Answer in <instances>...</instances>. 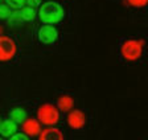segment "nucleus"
I'll use <instances>...</instances> for the list:
<instances>
[{
    "label": "nucleus",
    "mask_w": 148,
    "mask_h": 140,
    "mask_svg": "<svg viewBox=\"0 0 148 140\" xmlns=\"http://www.w3.org/2000/svg\"><path fill=\"white\" fill-rule=\"evenodd\" d=\"M0 140H4V139H3V137H0Z\"/></svg>",
    "instance_id": "obj_19"
},
{
    "label": "nucleus",
    "mask_w": 148,
    "mask_h": 140,
    "mask_svg": "<svg viewBox=\"0 0 148 140\" xmlns=\"http://www.w3.org/2000/svg\"><path fill=\"white\" fill-rule=\"evenodd\" d=\"M127 3L134 8H143L148 5V0H127Z\"/></svg>",
    "instance_id": "obj_16"
},
{
    "label": "nucleus",
    "mask_w": 148,
    "mask_h": 140,
    "mask_svg": "<svg viewBox=\"0 0 148 140\" xmlns=\"http://www.w3.org/2000/svg\"><path fill=\"white\" fill-rule=\"evenodd\" d=\"M9 119H12L16 123H24L27 119V111L21 107H16L9 112Z\"/></svg>",
    "instance_id": "obj_11"
},
{
    "label": "nucleus",
    "mask_w": 148,
    "mask_h": 140,
    "mask_svg": "<svg viewBox=\"0 0 148 140\" xmlns=\"http://www.w3.org/2000/svg\"><path fill=\"white\" fill-rule=\"evenodd\" d=\"M21 15H20V12H12V15L8 17V24L9 25H18L21 24Z\"/></svg>",
    "instance_id": "obj_13"
},
{
    "label": "nucleus",
    "mask_w": 148,
    "mask_h": 140,
    "mask_svg": "<svg viewBox=\"0 0 148 140\" xmlns=\"http://www.w3.org/2000/svg\"><path fill=\"white\" fill-rule=\"evenodd\" d=\"M37 119L45 126H54L60 120V110L52 103H44L37 110Z\"/></svg>",
    "instance_id": "obj_3"
},
{
    "label": "nucleus",
    "mask_w": 148,
    "mask_h": 140,
    "mask_svg": "<svg viewBox=\"0 0 148 140\" xmlns=\"http://www.w3.org/2000/svg\"><path fill=\"white\" fill-rule=\"evenodd\" d=\"M17 48L13 38L9 36H0V61L7 62L16 56Z\"/></svg>",
    "instance_id": "obj_4"
},
{
    "label": "nucleus",
    "mask_w": 148,
    "mask_h": 140,
    "mask_svg": "<svg viewBox=\"0 0 148 140\" xmlns=\"http://www.w3.org/2000/svg\"><path fill=\"white\" fill-rule=\"evenodd\" d=\"M143 48H144L143 40H136V38L124 40L120 45V56L123 59L130 61V62L138 61L143 56Z\"/></svg>",
    "instance_id": "obj_2"
},
{
    "label": "nucleus",
    "mask_w": 148,
    "mask_h": 140,
    "mask_svg": "<svg viewBox=\"0 0 148 140\" xmlns=\"http://www.w3.org/2000/svg\"><path fill=\"white\" fill-rule=\"evenodd\" d=\"M74 106V99L68 95V94H65V95H61L57 100V107H58L60 111H70Z\"/></svg>",
    "instance_id": "obj_10"
},
{
    "label": "nucleus",
    "mask_w": 148,
    "mask_h": 140,
    "mask_svg": "<svg viewBox=\"0 0 148 140\" xmlns=\"http://www.w3.org/2000/svg\"><path fill=\"white\" fill-rule=\"evenodd\" d=\"M20 15H21V19L24 20V21H32V20L36 17L37 11H36V8H33V7L24 5L21 8V11H20Z\"/></svg>",
    "instance_id": "obj_12"
},
{
    "label": "nucleus",
    "mask_w": 148,
    "mask_h": 140,
    "mask_svg": "<svg viewBox=\"0 0 148 140\" xmlns=\"http://www.w3.org/2000/svg\"><path fill=\"white\" fill-rule=\"evenodd\" d=\"M0 1H1V0H0Z\"/></svg>",
    "instance_id": "obj_21"
},
{
    "label": "nucleus",
    "mask_w": 148,
    "mask_h": 140,
    "mask_svg": "<svg viewBox=\"0 0 148 140\" xmlns=\"http://www.w3.org/2000/svg\"><path fill=\"white\" fill-rule=\"evenodd\" d=\"M41 4H42V0H27V5L33 7V8L40 7Z\"/></svg>",
    "instance_id": "obj_18"
},
{
    "label": "nucleus",
    "mask_w": 148,
    "mask_h": 140,
    "mask_svg": "<svg viewBox=\"0 0 148 140\" xmlns=\"http://www.w3.org/2000/svg\"><path fill=\"white\" fill-rule=\"evenodd\" d=\"M68 124L73 130H81L86 124V115L81 110H74L70 111L68 115Z\"/></svg>",
    "instance_id": "obj_6"
},
{
    "label": "nucleus",
    "mask_w": 148,
    "mask_h": 140,
    "mask_svg": "<svg viewBox=\"0 0 148 140\" xmlns=\"http://www.w3.org/2000/svg\"><path fill=\"white\" fill-rule=\"evenodd\" d=\"M9 140H31V139H29V136L27 134H17L16 132L13 136L9 137Z\"/></svg>",
    "instance_id": "obj_17"
},
{
    "label": "nucleus",
    "mask_w": 148,
    "mask_h": 140,
    "mask_svg": "<svg viewBox=\"0 0 148 140\" xmlns=\"http://www.w3.org/2000/svg\"><path fill=\"white\" fill-rule=\"evenodd\" d=\"M17 132V123L13 122L12 119H7L1 122L0 126V134L3 137H11Z\"/></svg>",
    "instance_id": "obj_9"
},
{
    "label": "nucleus",
    "mask_w": 148,
    "mask_h": 140,
    "mask_svg": "<svg viewBox=\"0 0 148 140\" xmlns=\"http://www.w3.org/2000/svg\"><path fill=\"white\" fill-rule=\"evenodd\" d=\"M0 126H1V120H0Z\"/></svg>",
    "instance_id": "obj_20"
},
{
    "label": "nucleus",
    "mask_w": 148,
    "mask_h": 140,
    "mask_svg": "<svg viewBox=\"0 0 148 140\" xmlns=\"http://www.w3.org/2000/svg\"><path fill=\"white\" fill-rule=\"evenodd\" d=\"M38 140H65L62 131L56 127H48L38 134Z\"/></svg>",
    "instance_id": "obj_8"
},
{
    "label": "nucleus",
    "mask_w": 148,
    "mask_h": 140,
    "mask_svg": "<svg viewBox=\"0 0 148 140\" xmlns=\"http://www.w3.org/2000/svg\"><path fill=\"white\" fill-rule=\"evenodd\" d=\"M37 37L40 40V42L45 44V45H52L57 41L58 38V31L54 25L50 24H44L37 33Z\"/></svg>",
    "instance_id": "obj_5"
},
{
    "label": "nucleus",
    "mask_w": 148,
    "mask_h": 140,
    "mask_svg": "<svg viewBox=\"0 0 148 140\" xmlns=\"http://www.w3.org/2000/svg\"><path fill=\"white\" fill-rule=\"evenodd\" d=\"M5 3L11 8H20L21 10L24 5H27V0H5Z\"/></svg>",
    "instance_id": "obj_15"
},
{
    "label": "nucleus",
    "mask_w": 148,
    "mask_h": 140,
    "mask_svg": "<svg viewBox=\"0 0 148 140\" xmlns=\"http://www.w3.org/2000/svg\"><path fill=\"white\" fill-rule=\"evenodd\" d=\"M12 15L11 7L8 4H0V19H8Z\"/></svg>",
    "instance_id": "obj_14"
},
{
    "label": "nucleus",
    "mask_w": 148,
    "mask_h": 140,
    "mask_svg": "<svg viewBox=\"0 0 148 140\" xmlns=\"http://www.w3.org/2000/svg\"><path fill=\"white\" fill-rule=\"evenodd\" d=\"M23 131L28 136H36L41 132V123L38 122V119L27 118L23 123Z\"/></svg>",
    "instance_id": "obj_7"
},
{
    "label": "nucleus",
    "mask_w": 148,
    "mask_h": 140,
    "mask_svg": "<svg viewBox=\"0 0 148 140\" xmlns=\"http://www.w3.org/2000/svg\"><path fill=\"white\" fill-rule=\"evenodd\" d=\"M38 17L42 21V24H58L65 17V10L60 3L49 0V1H45L40 5Z\"/></svg>",
    "instance_id": "obj_1"
}]
</instances>
